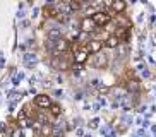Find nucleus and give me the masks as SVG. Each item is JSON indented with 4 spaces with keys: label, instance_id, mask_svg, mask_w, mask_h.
I'll return each mask as SVG.
<instances>
[{
    "label": "nucleus",
    "instance_id": "13",
    "mask_svg": "<svg viewBox=\"0 0 156 137\" xmlns=\"http://www.w3.org/2000/svg\"><path fill=\"white\" fill-rule=\"evenodd\" d=\"M10 137H16V135H10Z\"/></svg>",
    "mask_w": 156,
    "mask_h": 137
},
{
    "label": "nucleus",
    "instance_id": "5",
    "mask_svg": "<svg viewBox=\"0 0 156 137\" xmlns=\"http://www.w3.org/2000/svg\"><path fill=\"white\" fill-rule=\"evenodd\" d=\"M51 98L48 94H38V96H34V101H33V105L34 106H38L40 110H48L51 106Z\"/></svg>",
    "mask_w": 156,
    "mask_h": 137
},
{
    "label": "nucleus",
    "instance_id": "8",
    "mask_svg": "<svg viewBox=\"0 0 156 137\" xmlns=\"http://www.w3.org/2000/svg\"><path fill=\"white\" fill-rule=\"evenodd\" d=\"M125 9H127V4H125V0H113L110 5V12L112 16L113 14H117V16H120V14H124Z\"/></svg>",
    "mask_w": 156,
    "mask_h": 137
},
{
    "label": "nucleus",
    "instance_id": "2",
    "mask_svg": "<svg viewBox=\"0 0 156 137\" xmlns=\"http://www.w3.org/2000/svg\"><path fill=\"white\" fill-rule=\"evenodd\" d=\"M103 46H105V41L100 40V38H91V40L87 41V51H89V55H96L100 53V51H103Z\"/></svg>",
    "mask_w": 156,
    "mask_h": 137
},
{
    "label": "nucleus",
    "instance_id": "10",
    "mask_svg": "<svg viewBox=\"0 0 156 137\" xmlns=\"http://www.w3.org/2000/svg\"><path fill=\"white\" fill-rule=\"evenodd\" d=\"M46 111L50 113V117H53V118H58L60 115H62V106H60L58 103H51V106L46 110Z\"/></svg>",
    "mask_w": 156,
    "mask_h": 137
},
{
    "label": "nucleus",
    "instance_id": "9",
    "mask_svg": "<svg viewBox=\"0 0 156 137\" xmlns=\"http://www.w3.org/2000/svg\"><path fill=\"white\" fill-rule=\"evenodd\" d=\"M105 46H106V48H112V50H117V48L120 46L119 38L115 36V34H110V36H106V38H105Z\"/></svg>",
    "mask_w": 156,
    "mask_h": 137
},
{
    "label": "nucleus",
    "instance_id": "1",
    "mask_svg": "<svg viewBox=\"0 0 156 137\" xmlns=\"http://www.w3.org/2000/svg\"><path fill=\"white\" fill-rule=\"evenodd\" d=\"M91 19L94 21V24L98 27H105L112 23V14H110V10H96L91 16Z\"/></svg>",
    "mask_w": 156,
    "mask_h": 137
},
{
    "label": "nucleus",
    "instance_id": "6",
    "mask_svg": "<svg viewBox=\"0 0 156 137\" xmlns=\"http://www.w3.org/2000/svg\"><path fill=\"white\" fill-rule=\"evenodd\" d=\"M96 24H94V21L91 19V16H87V17H84L83 21H81V31L86 33V34H93V33L96 31Z\"/></svg>",
    "mask_w": 156,
    "mask_h": 137
},
{
    "label": "nucleus",
    "instance_id": "7",
    "mask_svg": "<svg viewBox=\"0 0 156 137\" xmlns=\"http://www.w3.org/2000/svg\"><path fill=\"white\" fill-rule=\"evenodd\" d=\"M36 134H38V137H53V123H50V122L40 123Z\"/></svg>",
    "mask_w": 156,
    "mask_h": 137
},
{
    "label": "nucleus",
    "instance_id": "12",
    "mask_svg": "<svg viewBox=\"0 0 156 137\" xmlns=\"http://www.w3.org/2000/svg\"><path fill=\"white\" fill-rule=\"evenodd\" d=\"M62 2H64V4H70V2H72V0H62Z\"/></svg>",
    "mask_w": 156,
    "mask_h": 137
},
{
    "label": "nucleus",
    "instance_id": "3",
    "mask_svg": "<svg viewBox=\"0 0 156 137\" xmlns=\"http://www.w3.org/2000/svg\"><path fill=\"white\" fill-rule=\"evenodd\" d=\"M53 51H55V55H62V53L70 51V41L65 40L64 36L60 38V40L53 41Z\"/></svg>",
    "mask_w": 156,
    "mask_h": 137
},
{
    "label": "nucleus",
    "instance_id": "4",
    "mask_svg": "<svg viewBox=\"0 0 156 137\" xmlns=\"http://www.w3.org/2000/svg\"><path fill=\"white\" fill-rule=\"evenodd\" d=\"M108 64H110V57L105 51H100V53H96L93 57V65H94V68H106Z\"/></svg>",
    "mask_w": 156,
    "mask_h": 137
},
{
    "label": "nucleus",
    "instance_id": "11",
    "mask_svg": "<svg viewBox=\"0 0 156 137\" xmlns=\"http://www.w3.org/2000/svg\"><path fill=\"white\" fill-rule=\"evenodd\" d=\"M60 38H62L60 27H51V29H48V41H57Z\"/></svg>",
    "mask_w": 156,
    "mask_h": 137
}]
</instances>
